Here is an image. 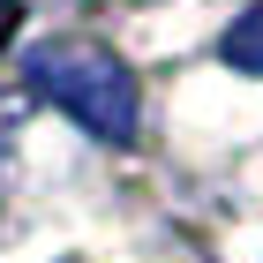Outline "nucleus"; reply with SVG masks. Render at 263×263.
Instances as JSON below:
<instances>
[{"mask_svg": "<svg viewBox=\"0 0 263 263\" xmlns=\"http://www.w3.org/2000/svg\"><path fill=\"white\" fill-rule=\"evenodd\" d=\"M218 61H226V68H241V76H263V0L248 8V15H233V23H226Z\"/></svg>", "mask_w": 263, "mask_h": 263, "instance_id": "2", "label": "nucleus"}, {"mask_svg": "<svg viewBox=\"0 0 263 263\" xmlns=\"http://www.w3.org/2000/svg\"><path fill=\"white\" fill-rule=\"evenodd\" d=\"M15 23H23V0H0V45L15 38Z\"/></svg>", "mask_w": 263, "mask_h": 263, "instance_id": "3", "label": "nucleus"}, {"mask_svg": "<svg viewBox=\"0 0 263 263\" xmlns=\"http://www.w3.org/2000/svg\"><path fill=\"white\" fill-rule=\"evenodd\" d=\"M23 76H30V90L38 98H53L76 128H90L98 143H128L136 136V76H128L105 45L90 38H53L38 45L30 61H23Z\"/></svg>", "mask_w": 263, "mask_h": 263, "instance_id": "1", "label": "nucleus"}]
</instances>
